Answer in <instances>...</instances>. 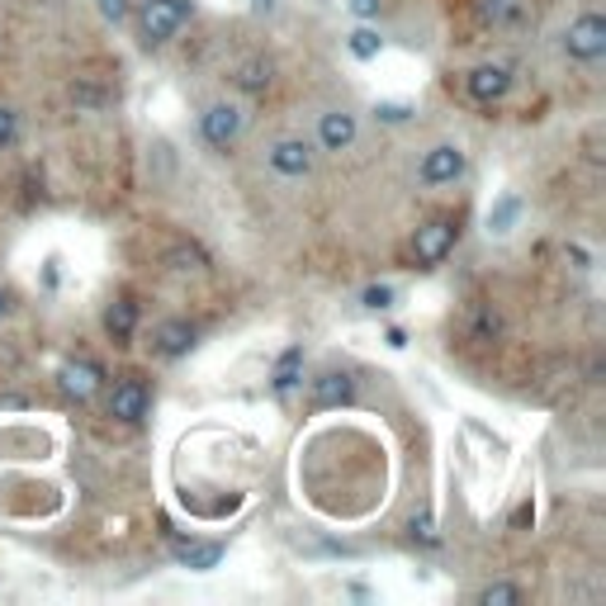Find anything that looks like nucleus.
<instances>
[{
  "label": "nucleus",
  "mask_w": 606,
  "mask_h": 606,
  "mask_svg": "<svg viewBox=\"0 0 606 606\" xmlns=\"http://www.w3.org/2000/svg\"><path fill=\"white\" fill-rule=\"evenodd\" d=\"M299 380H303V346H290L275 361V370H271V388H275V398H290L294 388H299Z\"/></svg>",
  "instance_id": "ddd939ff"
},
{
  "label": "nucleus",
  "mask_w": 606,
  "mask_h": 606,
  "mask_svg": "<svg viewBox=\"0 0 606 606\" xmlns=\"http://www.w3.org/2000/svg\"><path fill=\"white\" fill-rule=\"evenodd\" d=\"M200 133H204V142H209V148L228 152V148H233V142L242 138V110H238V104H228V100L209 104V110H204V119H200Z\"/></svg>",
  "instance_id": "39448f33"
},
{
  "label": "nucleus",
  "mask_w": 606,
  "mask_h": 606,
  "mask_svg": "<svg viewBox=\"0 0 606 606\" xmlns=\"http://www.w3.org/2000/svg\"><path fill=\"white\" fill-rule=\"evenodd\" d=\"M271 81H275V67L265 58H252V62L238 67V91H246V95H265L271 91Z\"/></svg>",
  "instance_id": "2eb2a0df"
},
{
  "label": "nucleus",
  "mask_w": 606,
  "mask_h": 606,
  "mask_svg": "<svg viewBox=\"0 0 606 606\" xmlns=\"http://www.w3.org/2000/svg\"><path fill=\"white\" fill-rule=\"evenodd\" d=\"M380 48H384V39H380L374 29H355V33H351V58L370 62V58H380Z\"/></svg>",
  "instance_id": "aec40b11"
},
{
  "label": "nucleus",
  "mask_w": 606,
  "mask_h": 606,
  "mask_svg": "<svg viewBox=\"0 0 606 606\" xmlns=\"http://www.w3.org/2000/svg\"><path fill=\"white\" fill-rule=\"evenodd\" d=\"M465 175V152L455 148V142H441V148H432L422 156V181L426 185H451Z\"/></svg>",
  "instance_id": "423d86ee"
},
{
  "label": "nucleus",
  "mask_w": 606,
  "mask_h": 606,
  "mask_svg": "<svg viewBox=\"0 0 606 606\" xmlns=\"http://www.w3.org/2000/svg\"><path fill=\"white\" fill-rule=\"evenodd\" d=\"M564 52L574 62H602L606 58V20L602 14H578L564 33Z\"/></svg>",
  "instance_id": "7ed1b4c3"
},
{
  "label": "nucleus",
  "mask_w": 606,
  "mask_h": 606,
  "mask_svg": "<svg viewBox=\"0 0 606 606\" xmlns=\"http://www.w3.org/2000/svg\"><path fill=\"white\" fill-rule=\"evenodd\" d=\"M265 156H271V166H275L280 175H309V171H313V148H309L303 138H280Z\"/></svg>",
  "instance_id": "6e6552de"
},
{
  "label": "nucleus",
  "mask_w": 606,
  "mask_h": 606,
  "mask_svg": "<svg viewBox=\"0 0 606 606\" xmlns=\"http://www.w3.org/2000/svg\"><path fill=\"white\" fill-rule=\"evenodd\" d=\"M516 213H522V200L516 194H503L493 209H488V233H497V238H507L512 233V223H516Z\"/></svg>",
  "instance_id": "a211bd4d"
},
{
  "label": "nucleus",
  "mask_w": 606,
  "mask_h": 606,
  "mask_svg": "<svg viewBox=\"0 0 606 606\" xmlns=\"http://www.w3.org/2000/svg\"><path fill=\"white\" fill-rule=\"evenodd\" d=\"M171 265H175V271H204L209 256L200 252V246H175V252H171Z\"/></svg>",
  "instance_id": "412c9836"
},
{
  "label": "nucleus",
  "mask_w": 606,
  "mask_h": 606,
  "mask_svg": "<svg viewBox=\"0 0 606 606\" xmlns=\"http://www.w3.org/2000/svg\"><path fill=\"white\" fill-rule=\"evenodd\" d=\"M10 313H14V294H10V290H0V323H6Z\"/></svg>",
  "instance_id": "bb28decb"
},
{
  "label": "nucleus",
  "mask_w": 606,
  "mask_h": 606,
  "mask_svg": "<svg viewBox=\"0 0 606 606\" xmlns=\"http://www.w3.org/2000/svg\"><path fill=\"white\" fill-rule=\"evenodd\" d=\"M152 346H156L162 361H181V355H190V346H194V327L185 323V317H171V323L156 327Z\"/></svg>",
  "instance_id": "1a4fd4ad"
},
{
  "label": "nucleus",
  "mask_w": 606,
  "mask_h": 606,
  "mask_svg": "<svg viewBox=\"0 0 606 606\" xmlns=\"http://www.w3.org/2000/svg\"><path fill=\"white\" fill-rule=\"evenodd\" d=\"M194 14L190 0H142L138 20H142V33H148V43H166L181 33V24Z\"/></svg>",
  "instance_id": "f257e3e1"
},
{
  "label": "nucleus",
  "mask_w": 606,
  "mask_h": 606,
  "mask_svg": "<svg viewBox=\"0 0 606 606\" xmlns=\"http://www.w3.org/2000/svg\"><path fill=\"white\" fill-rule=\"evenodd\" d=\"M465 85H469V95L478 100V104H497L507 91H512V71L507 67H497V62H484V67H474L469 77H465Z\"/></svg>",
  "instance_id": "0eeeda50"
},
{
  "label": "nucleus",
  "mask_w": 606,
  "mask_h": 606,
  "mask_svg": "<svg viewBox=\"0 0 606 606\" xmlns=\"http://www.w3.org/2000/svg\"><path fill=\"white\" fill-rule=\"evenodd\" d=\"M252 6H256V10H275V0H252Z\"/></svg>",
  "instance_id": "c85d7f7f"
},
{
  "label": "nucleus",
  "mask_w": 606,
  "mask_h": 606,
  "mask_svg": "<svg viewBox=\"0 0 606 606\" xmlns=\"http://www.w3.org/2000/svg\"><path fill=\"white\" fill-rule=\"evenodd\" d=\"M100 380H104V374H100L95 361H67L62 365V388H67L71 398H91L95 388H100Z\"/></svg>",
  "instance_id": "f8f14e48"
},
{
  "label": "nucleus",
  "mask_w": 606,
  "mask_h": 606,
  "mask_svg": "<svg viewBox=\"0 0 606 606\" xmlns=\"http://www.w3.org/2000/svg\"><path fill=\"white\" fill-rule=\"evenodd\" d=\"M317 142H323L327 152H346L355 142V114H346V110L323 114V123H317Z\"/></svg>",
  "instance_id": "9b49d317"
},
{
  "label": "nucleus",
  "mask_w": 606,
  "mask_h": 606,
  "mask_svg": "<svg viewBox=\"0 0 606 606\" xmlns=\"http://www.w3.org/2000/svg\"><path fill=\"white\" fill-rule=\"evenodd\" d=\"M455 242H459V219H426L413 238V256L417 265H441L455 252Z\"/></svg>",
  "instance_id": "f03ea898"
},
{
  "label": "nucleus",
  "mask_w": 606,
  "mask_h": 606,
  "mask_svg": "<svg viewBox=\"0 0 606 606\" xmlns=\"http://www.w3.org/2000/svg\"><path fill=\"white\" fill-rule=\"evenodd\" d=\"M351 10L361 14V20H374V14H380V0H351Z\"/></svg>",
  "instance_id": "a878e982"
},
{
  "label": "nucleus",
  "mask_w": 606,
  "mask_h": 606,
  "mask_svg": "<svg viewBox=\"0 0 606 606\" xmlns=\"http://www.w3.org/2000/svg\"><path fill=\"white\" fill-rule=\"evenodd\" d=\"M104 332L114 336V342H129L138 332V303L133 299H114L110 309H104Z\"/></svg>",
  "instance_id": "4468645a"
},
{
  "label": "nucleus",
  "mask_w": 606,
  "mask_h": 606,
  "mask_svg": "<svg viewBox=\"0 0 606 606\" xmlns=\"http://www.w3.org/2000/svg\"><path fill=\"white\" fill-rule=\"evenodd\" d=\"M384 342L394 346V351H403V346H407V336H403V327H388V336H384Z\"/></svg>",
  "instance_id": "cd10ccee"
},
{
  "label": "nucleus",
  "mask_w": 606,
  "mask_h": 606,
  "mask_svg": "<svg viewBox=\"0 0 606 606\" xmlns=\"http://www.w3.org/2000/svg\"><path fill=\"white\" fill-rule=\"evenodd\" d=\"M522 602V587L516 583H488L478 587V606H516Z\"/></svg>",
  "instance_id": "6ab92c4d"
},
{
  "label": "nucleus",
  "mask_w": 606,
  "mask_h": 606,
  "mask_svg": "<svg viewBox=\"0 0 606 606\" xmlns=\"http://www.w3.org/2000/svg\"><path fill=\"white\" fill-rule=\"evenodd\" d=\"M361 303L380 313V309H388V303H394V290H388V284H370V290L361 294Z\"/></svg>",
  "instance_id": "5701e85b"
},
{
  "label": "nucleus",
  "mask_w": 606,
  "mask_h": 606,
  "mask_svg": "<svg viewBox=\"0 0 606 606\" xmlns=\"http://www.w3.org/2000/svg\"><path fill=\"white\" fill-rule=\"evenodd\" d=\"M95 6H100V14H104V20H123V14H129V0H95Z\"/></svg>",
  "instance_id": "b1692460"
},
{
  "label": "nucleus",
  "mask_w": 606,
  "mask_h": 606,
  "mask_svg": "<svg viewBox=\"0 0 606 606\" xmlns=\"http://www.w3.org/2000/svg\"><path fill=\"white\" fill-rule=\"evenodd\" d=\"M148 407H152V388L142 374H123V380H114V388H110V417L114 422L133 426V422L148 417Z\"/></svg>",
  "instance_id": "20e7f679"
},
{
  "label": "nucleus",
  "mask_w": 606,
  "mask_h": 606,
  "mask_svg": "<svg viewBox=\"0 0 606 606\" xmlns=\"http://www.w3.org/2000/svg\"><path fill=\"white\" fill-rule=\"evenodd\" d=\"M355 398V380L346 370H327L313 380V407H342Z\"/></svg>",
  "instance_id": "9d476101"
},
{
  "label": "nucleus",
  "mask_w": 606,
  "mask_h": 606,
  "mask_svg": "<svg viewBox=\"0 0 606 606\" xmlns=\"http://www.w3.org/2000/svg\"><path fill=\"white\" fill-rule=\"evenodd\" d=\"M181 564L194 568V574H209V568L223 564V545H213V541H190V545H181Z\"/></svg>",
  "instance_id": "dca6fc26"
},
{
  "label": "nucleus",
  "mask_w": 606,
  "mask_h": 606,
  "mask_svg": "<svg viewBox=\"0 0 606 606\" xmlns=\"http://www.w3.org/2000/svg\"><path fill=\"white\" fill-rule=\"evenodd\" d=\"M14 138H20V114L10 104H0V152L14 148Z\"/></svg>",
  "instance_id": "4be33fe9"
},
{
  "label": "nucleus",
  "mask_w": 606,
  "mask_h": 606,
  "mask_svg": "<svg viewBox=\"0 0 606 606\" xmlns=\"http://www.w3.org/2000/svg\"><path fill=\"white\" fill-rule=\"evenodd\" d=\"M478 10H484V20L497 29H512V24L526 20V0H484Z\"/></svg>",
  "instance_id": "f3484780"
},
{
  "label": "nucleus",
  "mask_w": 606,
  "mask_h": 606,
  "mask_svg": "<svg viewBox=\"0 0 606 606\" xmlns=\"http://www.w3.org/2000/svg\"><path fill=\"white\" fill-rule=\"evenodd\" d=\"M374 114H380L384 123H403V119H407V104H380Z\"/></svg>",
  "instance_id": "393cba45"
}]
</instances>
